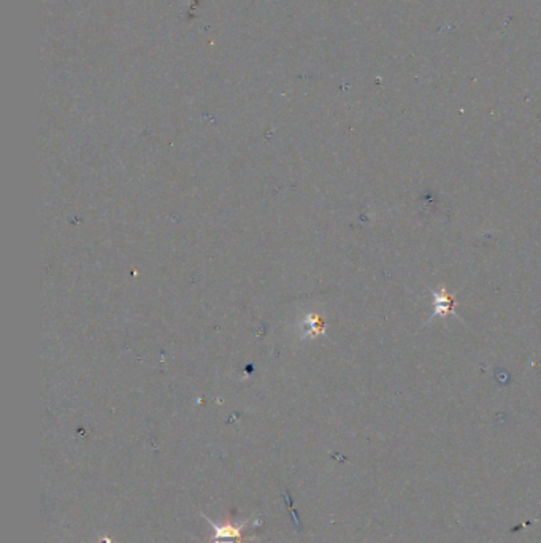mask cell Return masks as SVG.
Returning a JSON list of instances; mask_svg holds the SVG:
<instances>
[{
	"mask_svg": "<svg viewBox=\"0 0 541 543\" xmlns=\"http://www.w3.org/2000/svg\"><path fill=\"white\" fill-rule=\"evenodd\" d=\"M434 301H435V305H434V316L432 318H437V316H447V314H456L454 311V297L447 292L444 288L440 289V291H434Z\"/></svg>",
	"mask_w": 541,
	"mask_h": 543,
	"instance_id": "cell-1",
	"label": "cell"
},
{
	"mask_svg": "<svg viewBox=\"0 0 541 543\" xmlns=\"http://www.w3.org/2000/svg\"><path fill=\"white\" fill-rule=\"evenodd\" d=\"M213 543H235L232 538H218V540H211ZM237 543H243V541H237Z\"/></svg>",
	"mask_w": 541,
	"mask_h": 543,
	"instance_id": "cell-2",
	"label": "cell"
}]
</instances>
